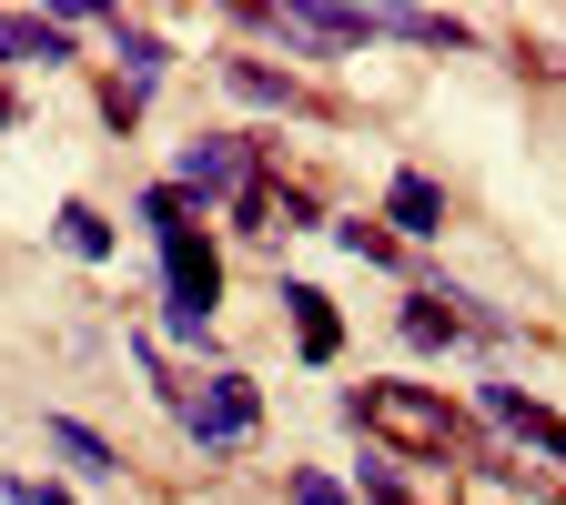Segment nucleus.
<instances>
[{
  "label": "nucleus",
  "instance_id": "nucleus-13",
  "mask_svg": "<svg viewBox=\"0 0 566 505\" xmlns=\"http://www.w3.org/2000/svg\"><path fill=\"white\" fill-rule=\"evenodd\" d=\"M375 31L424 41V51H465V21H455V11H375Z\"/></svg>",
  "mask_w": 566,
  "mask_h": 505
},
{
  "label": "nucleus",
  "instance_id": "nucleus-14",
  "mask_svg": "<svg viewBox=\"0 0 566 505\" xmlns=\"http://www.w3.org/2000/svg\"><path fill=\"white\" fill-rule=\"evenodd\" d=\"M51 233H61L71 263H112V223H102L92 202H61V223H51Z\"/></svg>",
  "mask_w": 566,
  "mask_h": 505
},
{
  "label": "nucleus",
  "instance_id": "nucleus-6",
  "mask_svg": "<svg viewBox=\"0 0 566 505\" xmlns=\"http://www.w3.org/2000/svg\"><path fill=\"white\" fill-rule=\"evenodd\" d=\"M385 223H395V243H436L446 233V182L436 172H395L385 182Z\"/></svg>",
  "mask_w": 566,
  "mask_h": 505
},
{
  "label": "nucleus",
  "instance_id": "nucleus-3",
  "mask_svg": "<svg viewBox=\"0 0 566 505\" xmlns=\"http://www.w3.org/2000/svg\"><path fill=\"white\" fill-rule=\"evenodd\" d=\"M253 182H263V141H253V131H192V141H182V162H172V192H182L192 212L243 202Z\"/></svg>",
  "mask_w": 566,
  "mask_h": 505
},
{
  "label": "nucleus",
  "instance_id": "nucleus-15",
  "mask_svg": "<svg viewBox=\"0 0 566 505\" xmlns=\"http://www.w3.org/2000/svg\"><path fill=\"white\" fill-rule=\"evenodd\" d=\"M334 243H344L354 263H405V243L385 233V212H344V223H334Z\"/></svg>",
  "mask_w": 566,
  "mask_h": 505
},
{
  "label": "nucleus",
  "instance_id": "nucleus-5",
  "mask_svg": "<svg viewBox=\"0 0 566 505\" xmlns=\"http://www.w3.org/2000/svg\"><path fill=\"white\" fill-rule=\"evenodd\" d=\"M172 414H182V435H192L202 455H233V445H253V414H263V404H253V385H243V375H212L202 394L182 385V394H172Z\"/></svg>",
  "mask_w": 566,
  "mask_h": 505
},
{
  "label": "nucleus",
  "instance_id": "nucleus-11",
  "mask_svg": "<svg viewBox=\"0 0 566 505\" xmlns=\"http://www.w3.org/2000/svg\"><path fill=\"white\" fill-rule=\"evenodd\" d=\"M283 314H294V334H304V365H334L344 354V324H334V304L314 294V283H283Z\"/></svg>",
  "mask_w": 566,
  "mask_h": 505
},
{
  "label": "nucleus",
  "instance_id": "nucleus-8",
  "mask_svg": "<svg viewBox=\"0 0 566 505\" xmlns=\"http://www.w3.org/2000/svg\"><path fill=\"white\" fill-rule=\"evenodd\" d=\"M61 71L71 61V31L61 21H41V11H0V71Z\"/></svg>",
  "mask_w": 566,
  "mask_h": 505
},
{
  "label": "nucleus",
  "instance_id": "nucleus-9",
  "mask_svg": "<svg viewBox=\"0 0 566 505\" xmlns=\"http://www.w3.org/2000/svg\"><path fill=\"white\" fill-rule=\"evenodd\" d=\"M223 92H233V102H253V112H304V102H314L294 71H273V61H253V51H233V61H223Z\"/></svg>",
  "mask_w": 566,
  "mask_h": 505
},
{
  "label": "nucleus",
  "instance_id": "nucleus-4",
  "mask_svg": "<svg viewBox=\"0 0 566 505\" xmlns=\"http://www.w3.org/2000/svg\"><path fill=\"white\" fill-rule=\"evenodd\" d=\"M112 51H122V71L102 82V122H112V131H132V122H142V102H153V82L172 71V51H163V31H153V21H132V11H112Z\"/></svg>",
  "mask_w": 566,
  "mask_h": 505
},
{
  "label": "nucleus",
  "instance_id": "nucleus-10",
  "mask_svg": "<svg viewBox=\"0 0 566 505\" xmlns=\"http://www.w3.org/2000/svg\"><path fill=\"white\" fill-rule=\"evenodd\" d=\"M41 445H51V455H61L71 475H122V455H112V445L92 435L82 414H41Z\"/></svg>",
  "mask_w": 566,
  "mask_h": 505
},
{
  "label": "nucleus",
  "instance_id": "nucleus-17",
  "mask_svg": "<svg viewBox=\"0 0 566 505\" xmlns=\"http://www.w3.org/2000/svg\"><path fill=\"white\" fill-rule=\"evenodd\" d=\"M365 505H405V485H395V465H365Z\"/></svg>",
  "mask_w": 566,
  "mask_h": 505
},
{
  "label": "nucleus",
  "instance_id": "nucleus-12",
  "mask_svg": "<svg viewBox=\"0 0 566 505\" xmlns=\"http://www.w3.org/2000/svg\"><path fill=\"white\" fill-rule=\"evenodd\" d=\"M465 324H455V283H424V294H405V344H424V354H436V344H455Z\"/></svg>",
  "mask_w": 566,
  "mask_h": 505
},
{
  "label": "nucleus",
  "instance_id": "nucleus-1",
  "mask_svg": "<svg viewBox=\"0 0 566 505\" xmlns=\"http://www.w3.org/2000/svg\"><path fill=\"white\" fill-rule=\"evenodd\" d=\"M344 424H354V435H375V445H395L405 465L465 455V414H455L436 385H354V394H344Z\"/></svg>",
  "mask_w": 566,
  "mask_h": 505
},
{
  "label": "nucleus",
  "instance_id": "nucleus-16",
  "mask_svg": "<svg viewBox=\"0 0 566 505\" xmlns=\"http://www.w3.org/2000/svg\"><path fill=\"white\" fill-rule=\"evenodd\" d=\"M294 505H354V495H344L334 475H294Z\"/></svg>",
  "mask_w": 566,
  "mask_h": 505
},
{
  "label": "nucleus",
  "instance_id": "nucleus-7",
  "mask_svg": "<svg viewBox=\"0 0 566 505\" xmlns=\"http://www.w3.org/2000/svg\"><path fill=\"white\" fill-rule=\"evenodd\" d=\"M485 414H495V424H506V435H516V445H536L546 465H566V424H556V414H546V404H536L526 385H485Z\"/></svg>",
  "mask_w": 566,
  "mask_h": 505
},
{
  "label": "nucleus",
  "instance_id": "nucleus-18",
  "mask_svg": "<svg viewBox=\"0 0 566 505\" xmlns=\"http://www.w3.org/2000/svg\"><path fill=\"white\" fill-rule=\"evenodd\" d=\"M11 505H71V485H41L31 475V485H11Z\"/></svg>",
  "mask_w": 566,
  "mask_h": 505
},
{
  "label": "nucleus",
  "instance_id": "nucleus-19",
  "mask_svg": "<svg viewBox=\"0 0 566 505\" xmlns=\"http://www.w3.org/2000/svg\"><path fill=\"white\" fill-rule=\"evenodd\" d=\"M11 122H21V102H11V82H0V131H11Z\"/></svg>",
  "mask_w": 566,
  "mask_h": 505
},
{
  "label": "nucleus",
  "instance_id": "nucleus-2",
  "mask_svg": "<svg viewBox=\"0 0 566 505\" xmlns=\"http://www.w3.org/2000/svg\"><path fill=\"white\" fill-rule=\"evenodd\" d=\"M163 243V324L192 344V354H212V304H223V253H212V233L202 223H172V233H153Z\"/></svg>",
  "mask_w": 566,
  "mask_h": 505
}]
</instances>
